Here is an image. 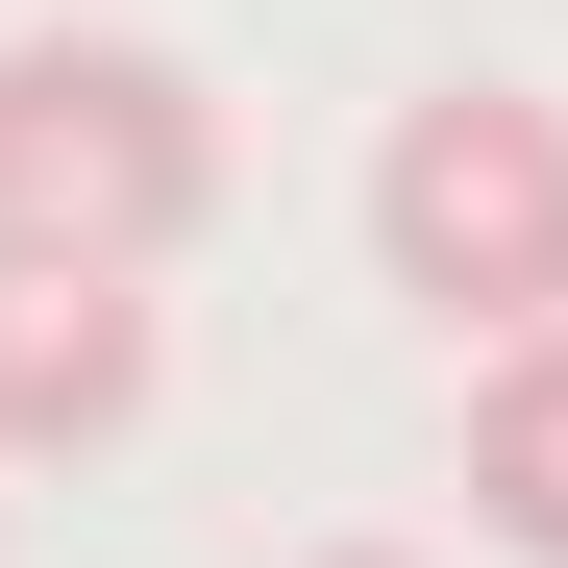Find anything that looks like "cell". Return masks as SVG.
<instances>
[{
  "label": "cell",
  "mask_w": 568,
  "mask_h": 568,
  "mask_svg": "<svg viewBox=\"0 0 568 568\" xmlns=\"http://www.w3.org/2000/svg\"><path fill=\"white\" fill-rule=\"evenodd\" d=\"M322 568H420V544H322Z\"/></svg>",
  "instance_id": "5"
},
{
  "label": "cell",
  "mask_w": 568,
  "mask_h": 568,
  "mask_svg": "<svg viewBox=\"0 0 568 568\" xmlns=\"http://www.w3.org/2000/svg\"><path fill=\"white\" fill-rule=\"evenodd\" d=\"M0 223L173 272V247L223 223V100L149 26H0Z\"/></svg>",
  "instance_id": "1"
},
{
  "label": "cell",
  "mask_w": 568,
  "mask_h": 568,
  "mask_svg": "<svg viewBox=\"0 0 568 568\" xmlns=\"http://www.w3.org/2000/svg\"><path fill=\"white\" fill-rule=\"evenodd\" d=\"M371 272H396L445 346L568 322V100H544V74H445V100H396V149H371Z\"/></svg>",
  "instance_id": "2"
},
{
  "label": "cell",
  "mask_w": 568,
  "mask_h": 568,
  "mask_svg": "<svg viewBox=\"0 0 568 568\" xmlns=\"http://www.w3.org/2000/svg\"><path fill=\"white\" fill-rule=\"evenodd\" d=\"M445 469H469V519H495L519 568H568V322H519L495 371H469V445Z\"/></svg>",
  "instance_id": "4"
},
{
  "label": "cell",
  "mask_w": 568,
  "mask_h": 568,
  "mask_svg": "<svg viewBox=\"0 0 568 568\" xmlns=\"http://www.w3.org/2000/svg\"><path fill=\"white\" fill-rule=\"evenodd\" d=\"M124 420H149V272H124V247H26V223H0V469L124 445Z\"/></svg>",
  "instance_id": "3"
}]
</instances>
